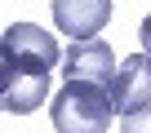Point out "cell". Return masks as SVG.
Segmentation results:
<instances>
[{"label": "cell", "instance_id": "1", "mask_svg": "<svg viewBox=\"0 0 151 133\" xmlns=\"http://www.w3.org/2000/svg\"><path fill=\"white\" fill-rule=\"evenodd\" d=\"M53 129L58 133H107L111 129V98L107 84H89V80H67L58 89V98L49 102Z\"/></svg>", "mask_w": 151, "mask_h": 133}, {"label": "cell", "instance_id": "2", "mask_svg": "<svg viewBox=\"0 0 151 133\" xmlns=\"http://www.w3.org/2000/svg\"><path fill=\"white\" fill-rule=\"evenodd\" d=\"M0 53H5L14 80H49V71L58 66V58H62L58 40H53L45 27H36V22H14V27H5V36H0Z\"/></svg>", "mask_w": 151, "mask_h": 133}, {"label": "cell", "instance_id": "3", "mask_svg": "<svg viewBox=\"0 0 151 133\" xmlns=\"http://www.w3.org/2000/svg\"><path fill=\"white\" fill-rule=\"evenodd\" d=\"M107 98H111L116 115H129V111L151 102V62H147V53H129L124 62H116V71L107 80Z\"/></svg>", "mask_w": 151, "mask_h": 133}, {"label": "cell", "instance_id": "4", "mask_svg": "<svg viewBox=\"0 0 151 133\" xmlns=\"http://www.w3.org/2000/svg\"><path fill=\"white\" fill-rule=\"evenodd\" d=\"M62 76L67 80H89V84H107L111 71H116V53L107 40H71L67 44V58H58Z\"/></svg>", "mask_w": 151, "mask_h": 133}, {"label": "cell", "instance_id": "5", "mask_svg": "<svg viewBox=\"0 0 151 133\" xmlns=\"http://www.w3.org/2000/svg\"><path fill=\"white\" fill-rule=\"evenodd\" d=\"M111 22V0H53V27L71 40H93Z\"/></svg>", "mask_w": 151, "mask_h": 133}, {"label": "cell", "instance_id": "6", "mask_svg": "<svg viewBox=\"0 0 151 133\" xmlns=\"http://www.w3.org/2000/svg\"><path fill=\"white\" fill-rule=\"evenodd\" d=\"M120 133H151V102L129 111V115H120Z\"/></svg>", "mask_w": 151, "mask_h": 133}, {"label": "cell", "instance_id": "7", "mask_svg": "<svg viewBox=\"0 0 151 133\" xmlns=\"http://www.w3.org/2000/svg\"><path fill=\"white\" fill-rule=\"evenodd\" d=\"M138 40H142V53H147V62H151V14L142 18V27H138Z\"/></svg>", "mask_w": 151, "mask_h": 133}]
</instances>
